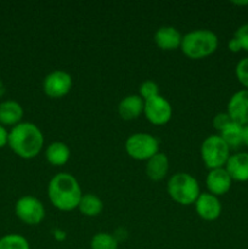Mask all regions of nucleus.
<instances>
[{"instance_id":"nucleus-1","label":"nucleus","mask_w":248,"mask_h":249,"mask_svg":"<svg viewBox=\"0 0 248 249\" xmlns=\"http://www.w3.org/2000/svg\"><path fill=\"white\" fill-rule=\"evenodd\" d=\"M48 196L51 204L58 211L71 212L78 208L83 196L78 180L70 173H58L48 185Z\"/></svg>"},{"instance_id":"nucleus-2","label":"nucleus","mask_w":248,"mask_h":249,"mask_svg":"<svg viewBox=\"0 0 248 249\" xmlns=\"http://www.w3.org/2000/svg\"><path fill=\"white\" fill-rule=\"evenodd\" d=\"M12 151L23 160H32L40 153L44 135L38 125L31 122H21L9 131V143Z\"/></svg>"},{"instance_id":"nucleus-3","label":"nucleus","mask_w":248,"mask_h":249,"mask_svg":"<svg viewBox=\"0 0 248 249\" xmlns=\"http://www.w3.org/2000/svg\"><path fill=\"white\" fill-rule=\"evenodd\" d=\"M218 36L211 29H195L182 36L181 51L186 57L191 60H202L218 49Z\"/></svg>"},{"instance_id":"nucleus-4","label":"nucleus","mask_w":248,"mask_h":249,"mask_svg":"<svg viewBox=\"0 0 248 249\" xmlns=\"http://www.w3.org/2000/svg\"><path fill=\"white\" fill-rule=\"evenodd\" d=\"M167 191L170 198L181 206L195 204L201 195V187L195 177L189 173H177L168 180Z\"/></svg>"},{"instance_id":"nucleus-5","label":"nucleus","mask_w":248,"mask_h":249,"mask_svg":"<svg viewBox=\"0 0 248 249\" xmlns=\"http://www.w3.org/2000/svg\"><path fill=\"white\" fill-rule=\"evenodd\" d=\"M231 150L219 134L207 136L201 145V158L209 170L224 168L231 156Z\"/></svg>"},{"instance_id":"nucleus-6","label":"nucleus","mask_w":248,"mask_h":249,"mask_svg":"<svg viewBox=\"0 0 248 249\" xmlns=\"http://www.w3.org/2000/svg\"><path fill=\"white\" fill-rule=\"evenodd\" d=\"M125 151L135 160H146L159 152V141L148 133L131 134L125 141Z\"/></svg>"},{"instance_id":"nucleus-7","label":"nucleus","mask_w":248,"mask_h":249,"mask_svg":"<svg viewBox=\"0 0 248 249\" xmlns=\"http://www.w3.org/2000/svg\"><path fill=\"white\" fill-rule=\"evenodd\" d=\"M16 216L27 225H39L45 218L43 202L34 196H23L15 204Z\"/></svg>"},{"instance_id":"nucleus-8","label":"nucleus","mask_w":248,"mask_h":249,"mask_svg":"<svg viewBox=\"0 0 248 249\" xmlns=\"http://www.w3.org/2000/svg\"><path fill=\"white\" fill-rule=\"evenodd\" d=\"M73 79L65 71H53L43 80V91L50 99H62L71 91Z\"/></svg>"},{"instance_id":"nucleus-9","label":"nucleus","mask_w":248,"mask_h":249,"mask_svg":"<svg viewBox=\"0 0 248 249\" xmlns=\"http://www.w3.org/2000/svg\"><path fill=\"white\" fill-rule=\"evenodd\" d=\"M143 113L146 119L153 125H164L172 119L173 107L165 97L158 95L145 101Z\"/></svg>"},{"instance_id":"nucleus-10","label":"nucleus","mask_w":248,"mask_h":249,"mask_svg":"<svg viewBox=\"0 0 248 249\" xmlns=\"http://www.w3.org/2000/svg\"><path fill=\"white\" fill-rule=\"evenodd\" d=\"M226 113L231 121L241 125L248 124V90L242 89L236 91L228 102Z\"/></svg>"},{"instance_id":"nucleus-11","label":"nucleus","mask_w":248,"mask_h":249,"mask_svg":"<svg viewBox=\"0 0 248 249\" xmlns=\"http://www.w3.org/2000/svg\"><path fill=\"white\" fill-rule=\"evenodd\" d=\"M195 209L197 215L206 221H214L221 215V207L219 197L209 194V192H201L197 201L195 202Z\"/></svg>"},{"instance_id":"nucleus-12","label":"nucleus","mask_w":248,"mask_h":249,"mask_svg":"<svg viewBox=\"0 0 248 249\" xmlns=\"http://www.w3.org/2000/svg\"><path fill=\"white\" fill-rule=\"evenodd\" d=\"M206 185L209 194L219 197L226 195L232 186V179L226 172L225 167L209 170L206 178Z\"/></svg>"},{"instance_id":"nucleus-13","label":"nucleus","mask_w":248,"mask_h":249,"mask_svg":"<svg viewBox=\"0 0 248 249\" xmlns=\"http://www.w3.org/2000/svg\"><path fill=\"white\" fill-rule=\"evenodd\" d=\"M156 45L164 51L177 50L181 46L182 36L175 27L162 26L156 31L155 36Z\"/></svg>"},{"instance_id":"nucleus-14","label":"nucleus","mask_w":248,"mask_h":249,"mask_svg":"<svg viewBox=\"0 0 248 249\" xmlns=\"http://www.w3.org/2000/svg\"><path fill=\"white\" fill-rule=\"evenodd\" d=\"M232 181H248V152H237L230 156L225 165Z\"/></svg>"},{"instance_id":"nucleus-15","label":"nucleus","mask_w":248,"mask_h":249,"mask_svg":"<svg viewBox=\"0 0 248 249\" xmlns=\"http://www.w3.org/2000/svg\"><path fill=\"white\" fill-rule=\"evenodd\" d=\"M145 101L139 95H128L118 105V113L124 121H133L143 113Z\"/></svg>"},{"instance_id":"nucleus-16","label":"nucleus","mask_w":248,"mask_h":249,"mask_svg":"<svg viewBox=\"0 0 248 249\" xmlns=\"http://www.w3.org/2000/svg\"><path fill=\"white\" fill-rule=\"evenodd\" d=\"M169 170V160L167 155L158 152L146 162V175L152 181H160L164 179Z\"/></svg>"},{"instance_id":"nucleus-17","label":"nucleus","mask_w":248,"mask_h":249,"mask_svg":"<svg viewBox=\"0 0 248 249\" xmlns=\"http://www.w3.org/2000/svg\"><path fill=\"white\" fill-rule=\"evenodd\" d=\"M23 117V108L14 100H6L0 104V124L1 125H17Z\"/></svg>"},{"instance_id":"nucleus-18","label":"nucleus","mask_w":248,"mask_h":249,"mask_svg":"<svg viewBox=\"0 0 248 249\" xmlns=\"http://www.w3.org/2000/svg\"><path fill=\"white\" fill-rule=\"evenodd\" d=\"M71 150L62 141H53L45 151V158L53 167L65 165L70 160Z\"/></svg>"},{"instance_id":"nucleus-19","label":"nucleus","mask_w":248,"mask_h":249,"mask_svg":"<svg viewBox=\"0 0 248 249\" xmlns=\"http://www.w3.org/2000/svg\"><path fill=\"white\" fill-rule=\"evenodd\" d=\"M219 136L230 150H237L243 145V125L231 122L219 133Z\"/></svg>"},{"instance_id":"nucleus-20","label":"nucleus","mask_w":248,"mask_h":249,"mask_svg":"<svg viewBox=\"0 0 248 249\" xmlns=\"http://www.w3.org/2000/svg\"><path fill=\"white\" fill-rule=\"evenodd\" d=\"M77 209L83 215L94 218V216L101 214L102 209H104V202L101 201L99 196L94 194H83Z\"/></svg>"},{"instance_id":"nucleus-21","label":"nucleus","mask_w":248,"mask_h":249,"mask_svg":"<svg viewBox=\"0 0 248 249\" xmlns=\"http://www.w3.org/2000/svg\"><path fill=\"white\" fill-rule=\"evenodd\" d=\"M91 249H118V240L116 236L107 232H99L90 241Z\"/></svg>"},{"instance_id":"nucleus-22","label":"nucleus","mask_w":248,"mask_h":249,"mask_svg":"<svg viewBox=\"0 0 248 249\" xmlns=\"http://www.w3.org/2000/svg\"><path fill=\"white\" fill-rule=\"evenodd\" d=\"M0 249H31L26 237L17 233H9L0 238Z\"/></svg>"},{"instance_id":"nucleus-23","label":"nucleus","mask_w":248,"mask_h":249,"mask_svg":"<svg viewBox=\"0 0 248 249\" xmlns=\"http://www.w3.org/2000/svg\"><path fill=\"white\" fill-rule=\"evenodd\" d=\"M158 95H159V87H158L157 83L153 82V80H145L143 83H141L140 88H139V96L143 101L153 99Z\"/></svg>"},{"instance_id":"nucleus-24","label":"nucleus","mask_w":248,"mask_h":249,"mask_svg":"<svg viewBox=\"0 0 248 249\" xmlns=\"http://www.w3.org/2000/svg\"><path fill=\"white\" fill-rule=\"evenodd\" d=\"M235 74L238 82L248 90V57L238 61L235 68Z\"/></svg>"},{"instance_id":"nucleus-25","label":"nucleus","mask_w":248,"mask_h":249,"mask_svg":"<svg viewBox=\"0 0 248 249\" xmlns=\"http://www.w3.org/2000/svg\"><path fill=\"white\" fill-rule=\"evenodd\" d=\"M235 36L238 41H240L242 50L248 51V23L242 24L238 27L235 32Z\"/></svg>"},{"instance_id":"nucleus-26","label":"nucleus","mask_w":248,"mask_h":249,"mask_svg":"<svg viewBox=\"0 0 248 249\" xmlns=\"http://www.w3.org/2000/svg\"><path fill=\"white\" fill-rule=\"evenodd\" d=\"M231 118L226 112H220V113L215 114L213 118V126L215 130H218L220 133L229 123H231Z\"/></svg>"},{"instance_id":"nucleus-27","label":"nucleus","mask_w":248,"mask_h":249,"mask_svg":"<svg viewBox=\"0 0 248 249\" xmlns=\"http://www.w3.org/2000/svg\"><path fill=\"white\" fill-rule=\"evenodd\" d=\"M7 143H9V131L0 124V148L5 147Z\"/></svg>"},{"instance_id":"nucleus-28","label":"nucleus","mask_w":248,"mask_h":249,"mask_svg":"<svg viewBox=\"0 0 248 249\" xmlns=\"http://www.w3.org/2000/svg\"><path fill=\"white\" fill-rule=\"evenodd\" d=\"M228 48H229V50L231 51V53H240V51L242 50V46H241L240 41H238L237 39L235 38V36H233V38H231L230 40H229Z\"/></svg>"},{"instance_id":"nucleus-29","label":"nucleus","mask_w":248,"mask_h":249,"mask_svg":"<svg viewBox=\"0 0 248 249\" xmlns=\"http://www.w3.org/2000/svg\"><path fill=\"white\" fill-rule=\"evenodd\" d=\"M53 233H55V238L57 241H63L66 238V232L65 231L60 230V229H57V230H56Z\"/></svg>"},{"instance_id":"nucleus-30","label":"nucleus","mask_w":248,"mask_h":249,"mask_svg":"<svg viewBox=\"0 0 248 249\" xmlns=\"http://www.w3.org/2000/svg\"><path fill=\"white\" fill-rule=\"evenodd\" d=\"M243 145L248 147V124L243 126Z\"/></svg>"},{"instance_id":"nucleus-31","label":"nucleus","mask_w":248,"mask_h":249,"mask_svg":"<svg viewBox=\"0 0 248 249\" xmlns=\"http://www.w3.org/2000/svg\"><path fill=\"white\" fill-rule=\"evenodd\" d=\"M232 4L237 5V6H247L248 0H246V1H232Z\"/></svg>"}]
</instances>
